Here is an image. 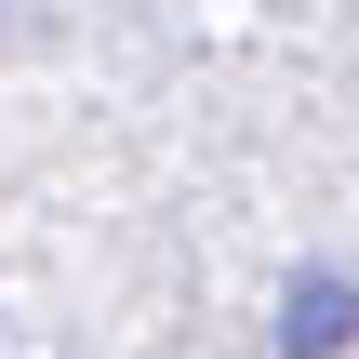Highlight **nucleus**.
Instances as JSON below:
<instances>
[{"label": "nucleus", "mask_w": 359, "mask_h": 359, "mask_svg": "<svg viewBox=\"0 0 359 359\" xmlns=\"http://www.w3.org/2000/svg\"><path fill=\"white\" fill-rule=\"evenodd\" d=\"M280 333H293V359H333V346H346V333H359V293H346V280H306Z\"/></svg>", "instance_id": "f257e3e1"}]
</instances>
